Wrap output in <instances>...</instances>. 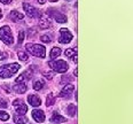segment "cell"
I'll use <instances>...</instances> for the list:
<instances>
[{"label":"cell","mask_w":133,"mask_h":124,"mask_svg":"<svg viewBox=\"0 0 133 124\" xmlns=\"http://www.w3.org/2000/svg\"><path fill=\"white\" fill-rule=\"evenodd\" d=\"M21 66L17 63H9V64H5L0 67V77L1 78H9L13 75H15L18 70H20Z\"/></svg>","instance_id":"1"},{"label":"cell","mask_w":133,"mask_h":124,"mask_svg":"<svg viewBox=\"0 0 133 124\" xmlns=\"http://www.w3.org/2000/svg\"><path fill=\"white\" fill-rule=\"evenodd\" d=\"M25 48L33 56L45 57V55H46V48L43 45H39V44H26Z\"/></svg>","instance_id":"2"},{"label":"cell","mask_w":133,"mask_h":124,"mask_svg":"<svg viewBox=\"0 0 133 124\" xmlns=\"http://www.w3.org/2000/svg\"><path fill=\"white\" fill-rule=\"evenodd\" d=\"M0 39H1L2 43L6 44V45H12L14 43L12 30H10V28L8 25L0 28Z\"/></svg>","instance_id":"3"},{"label":"cell","mask_w":133,"mask_h":124,"mask_svg":"<svg viewBox=\"0 0 133 124\" xmlns=\"http://www.w3.org/2000/svg\"><path fill=\"white\" fill-rule=\"evenodd\" d=\"M48 66L53 69L54 71L60 73V74L65 73V71L69 69L68 63H66L65 61H63V60H53V61H49Z\"/></svg>","instance_id":"4"},{"label":"cell","mask_w":133,"mask_h":124,"mask_svg":"<svg viewBox=\"0 0 133 124\" xmlns=\"http://www.w3.org/2000/svg\"><path fill=\"white\" fill-rule=\"evenodd\" d=\"M23 8L24 10L26 12V15L29 17H32V18H39L41 16V13L39 9H37L36 7H33L32 5L28 4V2H23Z\"/></svg>","instance_id":"5"},{"label":"cell","mask_w":133,"mask_h":124,"mask_svg":"<svg viewBox=\"0 0 133 124\" xmlns=\"http://www.w3.org/2000/svg\"><path fill=\"white\" fill-rule=\"evenodd\" d=\"M47 14L51 15L52 17L57 22V23H65V22H68L66 21V16L65 15H63L62 13L57 12V10L53 9V8H48V9H47Z\"/></svg>","instance_id":"6"},{"label":"cell","mask_w":133,"mask_h":124,"mask_svg":"<svg viewBox=\"0 0 133 124\" xmlns=\"http://www.w3.org/2000/svg\"><path fill=\"white\" fill-rule=\"evenodd\" d=\"M72 40V34L69 31V29H63L60 30V38H59V41L61 44H69L70 41Z\"/></svg>","instance_id":"7"},{"label":"cell","mask_w":133,"mask_h":124,"mask_svg":"<svg viewBox=\"0 0 133 124\" xmlns=\"http://www.w3.org/2000/svg\"><path fill=\"white\" fill-rule=\"evenodd\" d=\"M75 91V85L72 84H66L64 87L62 89V91L60 92V98H64L68 99L72 95V92Z\"/></svg>","instance_id":"8"},{"label":"cell","mask_w":133,"mask_h":124,"mask_svg":"<svg viewBox=\"0 0 133 124\" xmlns=\"http://www.w3.org/2000/svg\"><path fill=\"white\" fill-rule=\"evenodd\" d=\"M32 117L36 122L38 123H43L45 121V113L40 109H35L32 112Z\"/></svg>","instance_id":"9"},{"label":"cell","mask_w":133,"mask_h":124,"mask_svg":"<svg viewBox=\"0 0 133 124\" xmlns=\"http://www.w3.org/2000/svg\"><path fill=\"white\" fill-rule=\"evenodd\" d=\"M28 102L31 105V106H33V107H39L41 105V100H40V98L38 95L30 94L29 96H28Z\"/></svg>","instance_id":"10"},{"label":"cell","mask_w":133,"mask_h":124,"mask_svg":"<svg viewBox=\"0 0 133 124\" xmlns=\"http://www.w3.org/2000/svg\"><path fill=\"white\" fill-rule=\"evenodd\" d=\"M64 54H65V56L74 60L75 63H77V48H68L64 52Z\"/></svg>","instance_id":"11"},{"label":"cell","mask_w":133,"mask_h":124,"mask_svg":"<svg viewBox=\"0 0 133 124\" xmlns=\"http://www.w3.org/2000/svg\"><path fill=\"white\" fill-rule=\"evenodd\" d=\"M51 122L52 123H63V122H66V118L63 117L62 115H60L59 113L55 112L51 117Z\"/></svg>","instance_id":"12"},{"label":"cell","mask_w":133,"mask_h":124,"mask_svg":"<svg viewBox=\"0 0 133 124\" xmlns=\"http://www.w3.org/2000/svg\"><path fill=\"white\" fill-rule=\"evenodd\" d=\"M26 85L24 83H16V85L13 86V91L16 93H24L26 92Z\"/></svg>","instance_id":"13"},{"label":"cell","mask_w":133,"mask_h":124,"mask_svg":"<svg viewBox=\"0 0 133 124\" xmlns=\"http://www.w3.org/2000/svg\"><path fill=\"white\" fill-rule=\"evenodd\" d=\"M28 112V106L25 103H20L18 106H16V115H25V113Z\"/></svg>","instance_id":"14"},{"label":"cell","mask_w":133,"mask_h":124,"mask_svg":"<svg viewBox=\"0 0 133 124\" xmlns=\"http://www.w3.org/2000/svg\"><path fill=\"white\" fill-rule=\"evenodd\" d=\"M51 25H52V23H51V21H49L48 18H46V17H41L40 18V21H39V28L40 29L46 30V29H48Z\"/></svg>","instance_id":"15"},{"label":"cell","mask_w":133,"mask_h":124,"mask_svg":"<svg viewBox=\"0 0 133 124\" xmlns=\"http://www.w3.org/2000/svg\"><path fill=\"white\" fill-rule=\"evenodd\" d=\"M24 17V15L20 12H17V10H12L10 12V18H12V21L16 22V21H20L22 18Z\"/></svg>","instance_id":"16"},{"label":"cell","mask_w":133,"mask_h":124,"mask_svg":"<svg viewBox=\"0 0 133 124\" xmlns=\"http://www.w3.org/2000/svg\"><path fill=\"white\" fill-rule=\"evenodd\" d=\"M14 122L16 124H25L28 122V120L23 115H15V116H14Z\"/></svg>","instance_id":"17"},{"label":"cell","mask_w":133,"mask_h":124,"mask_svg":"<svg viewBox=\"0 0 133 124\" xmlns=\"http://www.w3.org/2000/svg\"><path fill=\"white\" fill-rule=\"evenodd\" d=\"M68 114L70 115V116H75L76 115V113H77V107H76V105H69L68 106Z\"/></svg>","instance_id":"18"},{"label":"cell","mask_w":133,"mask_h":124,"mask_svg":"<svg viewBox=\"0 0 133 124\" xmlns=\"http://www.w3.org/2000/svg\"><path fill=\"white\" fill-rule=\"evenodd\" d=\"M54 102H55V98H54L53 93H49L46 98V106L49 107V106H52V105H54Z\"/></svg>","instance_id":"19"},{"label":"cell","mask_w":133,"mask_h":124,"mask_svg":"<svg viewBox=\"0 0 133 124\" xmlns=\"http://www.w3.org/2000/svg\"><path fill=\"white\" fill-rule=\"evenodd\" d=\"M60 54H61V48H59V47H53L52 48V51H51V57L52 59L57 57Z\"/></svg>","instance_id":"20"},{"label":"cell","mask_w":133,"mask_h":124,"mask_svg":"<svg viewBox=\"0 0 133 124\" xmlns=\"http://www.w3.org/2000/svg\"><path fill=\"white\" fill-rule=\"evenodd\" d=\"M44 87V82L43 81H36L35 84H33V89L36 91H39Z\"/></svg>","instance_id":"21"},{"label":"cell","mask_w":133,"mask_h":124,"mask_svg":"<svg viewBox=\"0 0 133 124\" xmlns=\"http://www.w3.org/2000/svg\"><path fill=\"white\" fill-rule=\"evenodd\" d=\"M21 76L23 77L24 81H25V79H30V78H31V76H32V69H29L28 71H25V73L22 74Z\"/></svg>","instance_id":"22"},{"label":"cell","mask_w":133,"mask_h":124,"mask_svg":"<svg viewBox=\"0 0 133 124\" xmlns=\"http://www.w3.org/2000/svg\"><path fill=\"white\" fill-rule=\"evenodd\" d=\"M40 40L43 41V43H45V44H48V43H51L52 41L51 37H49L48 35H41L40 36Z\"/></svg>","instance_id":"23"},{"label":"cell","mask_w":133,"mask_h":124,"mask_svg":"<svg viewBox=\"0 0 133 124\" xmlns=\"http://www.w3.org/2000/svg\"><path fill=\"white\" fill-rule=\"evenodd\" d=\"M0 120L1 121H8L9 120V114L6 112H0Z\"/></svg>","instance_id":"24"},{"label":"cell","mask_w":133,"mask_h":124,"mask_svg":"<svg viewBox=\"0 0 133 124\" xmlns=\"http://www.w3.org/2000/svg\"><path fill=\"white\" fill-rule=\"evenodd\" d=\"M17 55H18V57H20L21 61H26L28 57H29L25 52H18V54H17Z\"/></svg>","instance_id":"25"},{"label":"cell","mask_w":133,"mask_h":124,"mask_svg":"<svg viewBox=\"0 0 133 124\" xmlns=\"http://www.w3.org/2000/svg\"><path fill=\"white\" fill-rule=\"evenodd\" d=\"M24 31H20V34H18V44H22L24 40Z\"/></svg>","instance_id":"26"},{"label":"cell","mask_w":133,"mask_h":124,"mask_svg":"<svg viewBox=\"0 0 133 124\" xmlns=\"http://www.w3.org/2000/svg\"><path fill=\"white\" fill-rule=\"evenodd\" d=\"M53 76H54L53 73H45V74H44V77H45L46 79H48V81L53 79Z\"/></svg>","instance_id":"27"},{"label":"cell","mask_w":133,"mask_h":124,"mask_svg":"<svg viewBox=\"0 0 133 124\" xmlns=\"http://www.w3.org/2000/svg\"><path fill=\"white\" fill-rule=\"evenodd\" d=\"M22 102H23V101H22L21 100V99H15V100H14L13 101V105H14V106H18V105H20V103H22Z\"/></svg>","instance_id":"28"},{"label":"cell","mask_w":133,"mask_h":124,"mask_svg":"<svg viewBox=\"0 0 133 124\" xmlns=\"http://www.w3.org/2000/svg\"><path fill=\"white\" fill-rule=\"evenodd\" d=\"M7 106L8 105L6 103V101H5L4 99H1V100H0V107H2V108H7Z\"/></svg>","instance_id":"29"},{"label":"cell","mask_w":133,"mask_h":124,"mask_svg":"<svg viewBox=\"0 0 133 124\" xmlns=\"http://www.w3.org/2000/svg\"><path fill=\"white\" fill-rule=\"evenodd\" d=\"M0 2H2V4L7 5V4H10V2H12V0H0Z\"/></svg>","instance_id":"30"},{"label":"cell","mask_w":133,"mask_h":124,"mask_svg":"<svg viewBox=\"0 0 133 124\" xmlns=\"http://www.w3.org/2000/svg\"><path fill=\"white\" fill-rule=\"evenodd\" d=\"M71 77H62V82H66V81H70Z\"/></svg>","instance_id":"31"},{"label":"cell","mask_w":133,"mask_h":124,"mask_svg":"<svg viewBox=\"0 0 133 124\" xmlns=\"http://www.w3.org/2000/svg\"><path fill=\"white\" fill-rule=\"evenodd\" d=\"M38 2L43 5V4H45V2H46V0H38Z\"/></svg>","instance_id":"32"},{"label":"cell","mask_w":133,"mask_h":124,"mask_svg":"<svg viewBox=\"0 0 133 124\" xmlns=\"http://www.w3.org/2000/svg\"><path fill=\"white\" fill-rule=\"evenodd\" d=\"M77 74H78V70H77V69H75V71H74V75H75V76H77Z\"/></svg>","instance_id":"33"},{"label":"cell","mask_w":133,"mask_h":124,"mask_svg":"<svg viewBox=\"0 0 133 124\" xmlns=\"http://www.w3.org/2000/svg\"><path fill=\"white\" fill-rule=\"evenodd\" d=\"M75 99H76V100H77V99H78V95H77V92L75 93Z\"/></svg>","instance_id":"34"},{"label":"cell","mask_w":133,"mask_h":124,"mask_svg":"<svg viewBox=\"0 0 133 124\" xmlns=\"http://www.w3.org/2000/svg\"><path fill=\"white\" fill-rule=\"evenodd\" d=\"M51 2H56V1H59V0H49Z\"/></svg>","instance_id":"35"},{"label":"cell","mask_w":133,"mask_h":124,"mask_svg":"<svg viewBox=\"0 0 133 124\" xmlns=\"http://www.w3.org/2000/svg\"><path fill=\"white\" fill-rule=\"evenodd\" d=\"M2 17V13H1V9H0V18Z\"/></svg>","instance_id":"36"}]
</instances>
